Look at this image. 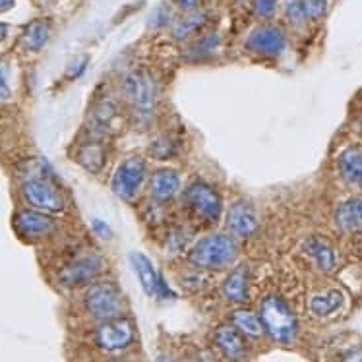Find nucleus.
Wrapping results in <instances>:
<instances>
[{"instance_id": "1", "label": "nucleus", "mask_w": 362, "mask_h": 362, "mask_svg": "<svg viewBox=\"0 0 362 362\" xmlns=\"http://www.w3.org/2000/svg\"><path fill=\"white\" fill-rule=\"evenodd\" d=\"M256 314L264 327V335L269 339L279 345H288L291 341H295L298 333V320L285 298L279 295H267L266 298H262Z\"/></svg>"}, {"instance_id": "2", "label": "nucleus", "mask_w": 362, "mask_h": 362, "mask_svg": "<svg viewBox=\"0 0 362 362\" xmlns=\"http://www.w3.org/2000/svg\"><path fill=\"white\" fill-rule=\"evenodd\" d=\"M91 341L97 351L105 355H120L138 341V327L128 316L97 322L91 332Z\"/></svg>"}, {"instance_id": "3", "label": "nucleus", "mask_w": 362, "mask_h": 362, "mask_svg": "<svg viewBox=\"0 0 362 362\" xmlns=\"http://www.w3.org/2000/svg\"><path fill=\"white\" fill-rule=\"evenodd\" d=\"M83 310L95 322L124 316V296L117 283L99 281L83 293Z\"/></svg>"}, {"instance_id": "4", "label": "nucleus", "mask_w": 362, "mask_h": 362, "mask_svg": "<svg viewBox=\"0 0 362 362\" xmlns=\"http://www.w3.org/2000/svg\"><path fill=\"white\" fill-rule=\"evenodd\" d=\"M237 244L227 235H207L194 244L188 254L190 264L202 269H221L237 259Z\"/></svg>"}, {"instance_id": "5", "label": "nucleus", "mask_w": 362, "mask_h": 362, "mask_svg": "<svg viewBox=\"0 0 362 362\" xmlns=\"http://www.w3.org/2000/svg\"><path fill=\"white\" fill-rule=\"evenodd\" d=\"M185 202L188 211L204 223H217L223 215V198L217 188L204 180H196L186 188Z\"/></svg>"}, {"instance_id": "6", "label": "nucleus", "mask_w": 362, "mask_h": 362, "mask_svg": "<svg viewBox=\"0 0 362 362\" xmlns=\"http://www.w3.org/2000/svg\"><path fill=\"white\" fill-rule=\"evenodd\" d=\"M22 192L23 202L41 214H62L64 211V196L54 186L52 180L49 178H30V180H22Z\"/></svg>"}, {"instance_id": "7", "label": "nucleus", "mask_w": 362, "mask_h": 362, "mask_svg": "<svg viewBox=\"0 0 362 362\" xmlns=\"http://www.w3.org/2000/svg\"><path fill=\"white\" fill-rule=\"evenodd\" d=\"M126 101L130 103L136 115L148 117L153 112L157 103V86L153 78L144 70H132L122 83Z\"/></svg>"}, {"instance_id": "8", "label": "nucleus", "mask_w": 362, "mask_h": 362, "mask_svg": "<svg viewBox=\"0 0 362 362\" xmlns=\"http://www.w3.org/2000/svg\"><path fill=\"white\" fill-rule=\"evenodd\" d=\"M101 269H103V258L95 252H83L60 267L57 283L64 288L83 287L93 281Z\"/></svg>"}, {"instance_id": "9", "label": "nucleus", "mask_w": 362, "mask_h": 362, "mask_svg": "<svg viewBox=\"0 0 362 362\" xmlns=\"http://www.w3.org/2000/svg\"><path fill=\"white\" fill-rule=\"evenodd\" d=\"M146 161L141 157H128L115 169L111 178L112 194L120 200H134L146 182Z\"/></svg>"}, {"instance_id": "10", "label": "nucleus", "mask_w": 362, "mask_h": 362, "mask_svg": "<svg viewBox=\"0 0 362 362\" xmlns=\"http://www.w3.org/2000/svg\"><path fill=\"white\" fill-rule=\"evenodd\" d=\"M130 266L134 267V272L140 279V285L144 288V293L148 296H159L163 300L167 298H175V293L170 291L167 281L163 279L161 275L157 274V269L151 264V259L141 254V252H132L130 254Z\"/></svg>"}, {"instance_id": "11", "label": "nucleus", "mask_w": 362, "mask_h": 362, "mask_svg": "<svg viewBox=\"0 0 362 362\" xmlns=\"http://www.w3.org/2000/svg\"><path fill=\"white\" fill-rule=\"evenodd\" d=\"M287 47V35L279 25L266 23L252 31L246 39V49L262 57H279Z\"/></svg>"}, {"instance_id": "12", "label": "nucleus", "mask_w": 362, "mask_h": 362, "mask_svg": "<svg viewBox=\"0 0 362 362\" xmlns=\"http://www.w3.org/2000/svg\"><path fill=\"white\" fill-rule=\"evenodd\" d=\"M215 351L227 362H243L248 356V341L229 324L223 322L211 333Z\"/></svg>"}, {"instance_id": "13", "label": "nucleus", "mask_w": 362, "mask_h": 362, "mask_svg": "<svg viewBox=\"0 0 362 362\" xmlns=\"http://www.w3.org/2000/svg\"><path fill=\"white\" fill-rule=\"evenodd\" d=\"M14 229L22 238L39 240L57 230V221L49 214H41L35 209H20L14 215Z\"/></svg>"}, {"instance_id": "14", "label": "nucleus", "mask_w": 362, "mask_h": 362, "mask_svg": "<svg viewBox=\"0 0 362 362\" xmlns=\"http://www.w3.org/2000/svg\"><path fill=\"white\" fill-rule=\"evenodd\" d=\"M227 229L238 238H248L258 230V217L248 202H233L227 209Z\"/></svg>"}, {"instance_id": "15", "label": "nucleus", "mask_w": 362, "mask_h": 362, "mask_svg": "<svg viewBox=\"0 0 362 362\" xmlns=\"http://www.w3.org/2000/svg\"><path fill=\"white\" fill-rule=\"evenodd\" d=\"M149 192L151 198L159 204L175 200L180 192V173L169 167H161L149 177Z\"/></svg>"}, {"instance_id": "16", "label": "nucleus", "mask_w": 362, "mask_h": 362, "mask_svg": "<svg viewBox=\"0 0 362 362\" xmlns=\"http://www.w3.org/2000/svg\"><path fill=\"white\" fill-rule=\"evenodd\" d=\"M223 296L235 304H244L248 300V293H250V275H248V267L238 266L233 269L227 279L221 285Z\"/></svg>"}, {"instance_id": "17", "label": "nucleus", "mask_w": 362, "mask_h": 362, "mask_svg": "<svg viewBox=\"0 0 362 362\" xmlns=\"http://www.w3.org/2000/svg\"><path fill=\"white\" fill-rule=\"evenodd\" d=\"M304 252L306 256L316 264L318 269H322L324 274H329L337 266V256H335V250L329 244V240H325L322 237H310L306 243H304Z\"/></svg>"}, {"instance_id": "18", "label": "nucleus", "mask_w": 362, "mask_h": 362, "mask_svg": "<svg viewBox=\"0 0 362 362\" xmlns=\"http://www.w3.org/2000/svg\"><path fill=\"white\" fill-rule=\"evenodd\" d=\"M345 303V296L339 288H327L324 293L310 296L308 300V310L314 318L325 320L332 318L333 314H337L341 310V306Z\"/></svg>"}, {"instance_id": "19", "label": "nucleus", "mask_w": 362, "mask_h": 362, "mask_svg": "<svg viewBox=\"0 0 362 362\" xmlns=\"http://www.w3.org/2000/svg\"><path fill=\"white\" fill-rule=\"evenodd\" d=\"M209 22V14L207 10H202V8H196V10H190L186 12L182 18H178L177 22L173 23V39L177 41H185V39H190L196 33H200L204 28Z\"/></svg>"}, {"instance_id": "20", "label": "nucleus", "mask_w": 362, "mask_h": 362, "mask_svg": "<svg viewBox=\"0 0 362 362\" xmlns=\"http://www.w3.org/2000/svg\"><path fill=\"white\" fill-rule=\"evenodd\" d=\"M229 324L243 335L246 341H256L264 337V327L259 324V318L256 312L248 308H237L229 314Z\"/></svg>"}, {"instance_id": "21", "label": "nucleus", "mask_w": 362, "mask_h": 362, "mask_svg": "<svg viewBox=\"0 0 362 362\" xmlns=\"http://www.w3.org/2000/svg\"><path fill=\"white\" fill-rule=\"evenodd\" d=\"M335 223L345 233H361L362 230V198H351L341 202L335 209Z\"/></svg>"}, {"instance_id": "22", "label": "nucleus", "mask_w": 362, "mask_h": 362, "mask_svg": "<svg viewBox=\"0 0 362 362\" xmlns=\"http://www.w3.org/2000/svg\"><path fill=\"white\" fill-rule=\"evenodd\" d=\"M337 169L341 178L353 186H362V151L358 148H347L337 157Z\"/></svg>"}, {"instance_id": "23", "label": "nucleus", "mask_w": 362, "mask_h": 362, "mask_svg": "<svg viewBox=\"0 0 362 362\" xmlns=\"http://www.w3.org/2000/svg\"><path fill=\"white\" fill-rule=\"evenodd\" d=\"M49 37H51V23L47 20H33L25 25L20 43L25 51L37 52L47 45Z\"/></svg>"}, {"instance_id": "24", "label": "nucleus", "mask_w": 362, "mask_h": 362, "mask_svg": "<svg viewBox=\"0 0 362 362\" xmlns=\"http://www.w3.org/2000/svg\"><path fill=\"white\" fill-rule=\"evenodd\" d=\"M105 146L103 141L89 140L88 144H83L78 153H76V161L80 163L81 169L89 170V173H97L105 167Z\"/></svg>"}, {"instance_id": "25", "label": "nucleus", "mask_w": 362, "mask_h": 362, "mask_svg": "<svg viewBox=\"0 0 362 362\" xmlns=\"http://www.w3.org/2000/svg\"><path fill=\"white\" fill-rule=\"evenodd\" d=\"M219 35L217 33H207V35H200L196 37L192 43L185 49V57L188 60H206L215 57L219 52Z\"/></svg>"}, {"instance_id": "26", "label": "nucleus", "mask_w": 362, "mask_h": 362, "mask_svg": "<svg viewBox=\"0 0 362 362\" xmlns=\"http://www.w3.org/2000/svg\"><path fill=\"white\" fill-rule=\"evenodd\" d=\"M149 153L159 161H167L178 153V140L169 132H163L149 144Z\"/></svg>"}, {"instance_id": "27", "label": "nucleus", "mask_w": 362, "mask_h": 362, "mask_svg": "<svg viewBox=\"0 0 362 362\" xmlns=\"http://www.w3.org/2000/svg\"><path fill=\"white\" fill-rule=\"evenodd\" d=\"M20 175H22V180H30V178H49L51 180L54 173H52L51 165L45 159L31 157V159L20 165Z\"/></svg>"}, {"instance_id": "28", "label": "nucleus", "mask_w": 362, "mask_h": 362, "mask_svg": "<svg viewBox=\"0 0 362 362\" xmlns=\"http://www.w3.org/2000/svg\"><path fill=\"white\" fill-rule=\"evenodd\" d=\"M117 117V109H115V105L111 101H101L99 107H97L93 115H91V124L99 128V130H103L107 126L111 124V120Z\"/></svg>"}, {"instance_id": "29", "label": "nucleus", "mask_w": 362, "mask_h": 362, "mask_svg": "<svg viewBox=\"0 0 362 362\" xmlns=\"http://www.w3.org/2000/svg\"><path fill=\"white\" fill-rule=\"evenodd\" d=\"M285 14H287L288 22L293 25H303L308 22L306 12H304L303 0H287V6H285Z\"/></svg>"}, {"instance_id": "30", "label": "nucleus", "mask_w": 362, "mask_h": 362, "mask_svg": "<svg viewBox=\"0 0 362 362\" xmlns=\"http://www.w3.org/2000/svg\"><path fill=\"white\" fill-rule=\"evenodd\" d=\"M303 4L308 20H320L325 14L327 0H303Z\"/></svg>"}, {"instance_id": "31", "label": "nucleus", "mask_w": 362, "mask_h": 362, "mask_svg": "<svg viewBox=\"0 0 362 362\" xmlns=\"http://www.w3.org/2000/svg\"><path fill=\"white\" fill-rule=\"evenodd\" d=\"M275 6H277V0H252L254 14L259 18H269L275 12Z\"/></svg>"}, {"instance_id": "32", "label": "nucleus", "mask_w": 362, "mask_h": 362, "mask_svg": "<svg viewBox=\"0 0 362 362\" xmlns=\"http://www.w3.org/2000/svg\"><path fill=\"white\" fill-rule=\"evenodd\" d=\"M12 97L10 81H8V66L0 60V101H6Z\"/></svg>"}, {"instance_id": "33", "label": "nucleus", "mask_w": 362, "mask_h": 362, "mask_svg": "<svg viewBox=\"0 0 362 362\" xmlns=\"http://www.w3.org/2000/svg\"><path fill=\"white\" fill-rule=\"evenodd\" d=\"M170 20H173V14H170L169 8H157L153 16H151V25L153 28H165V25H169Z\"/></svg>"}, {"instance_id": "34", "label": "nucleus", "mask_w": 362, "mask_h": 362, "mask_svg": "<svg viewBox=\"0 0 362 362\" xmlns=\"http://www.w3.org/2000/svg\"><path fill=\"white\" fill-rule=\"evenodd\" d=\"M91 229H93V233H95L99 238L111 237V227L105 221H101V219H93V221H91Z\"/></svg>"}, {"instance_id": "35", "label": "nucleus", "mask_w": 362, "mask_h": 362, "mask_svg": "<svg viewBox=\"0 0 362 362\" xmlns=\"http://www.w3.org/2000/svg\"><path fill=\"white\" fill-rule=\"evenodd\" d=\"M341 362H362V349H351L341 356Z\"/></svg>"}, {"instance_id": "36", "label": "nucleus", "mask_w": 362, "mask_h": 362, "mask_svg": "<svg viewBox=\"0 0 362 362\" xmlns=\"http://www.w3.org/2000/svg\"><path fill=\"white\" fill-rule=\"evenodd\" d=\"M178 362H209L206 356L198 353V351H192V353H186L182 358H178Z\"/></svg>"}, {"instance_id": "37", "label": "nucleus", "mask_w": 362, "mask_h": 362, "mask_svg": "<svg viewBox=\"0 0 362 362\" xmlns=\"http://www.w3.org/2000/svg\"><path fill=\"white\" fill-rule=\"evenodd\" d=\"M177 2L178 8H182L186 12H190V10H196V8L200 6L202 0H175Z\"/></svg>"}, {"instance_id": "38", "label": "nucleus", "mask_w": 362, "mask_h": 362, "mask_svg": "<svg viewBox=\"0 0 362 362\" xmlns=\"http://www.w3.org/2000/svg\"><path fill=\"white\" fill-rule=\"evenodd\" d=\"M16 6V0H0V14L2 12H8Z\"/></svg>"}, {"instance_id": "39", "label": "nucleus", "mask_w": 362, "mask_h": 362, "mask_svg": "<svg viewBox=\"0 0 362 362\" xmlns=\"http://www.w3.org/2000/svg\"><path fill=\"white\" fill-rule=\"evenodd\" d=\"M156 362H178V361L173 355H169V353H161V355H157Z\"/></svg>"}, {"instance_id": "40", "label": "nucleus", "mask_w": 362, "mask_h": 362, "mask_svg": "<svg viewBox=\"0 0 362 362\" xmlns=\"http://www.w3.org/2000/svg\"><path fill=\"white\" fill-rule=\"evenodd\" d=\"M8 31H10V28H8V23L0 22V43H2V41H4V39L8 37Z\"/></svg>"}, {"instance_id": "41", "label": "nucleus", "mask_w": 362, "mask_h": 362, "mask_svg": "<svg viewBox=\"0 0 362 362\" xmlns=\"http://www.w3.org/2000/svg\"><path fill=\"white\" fill-rule=\"evenodd\" d=\"M361 134H362V119H361Z\"/></svg>"}]
</instances>
